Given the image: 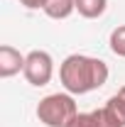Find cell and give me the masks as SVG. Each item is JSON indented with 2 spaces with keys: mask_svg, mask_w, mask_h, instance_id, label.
Returning a JSON list of instances; mask_svg holds the SVG:
<instances>
[{
  "mask_svg": "<svg viewBox=\"0 0 125 127\" xmlns=\"http://www.w3.org/2000/svg\"><path fill=\"white\" fill-rule=\"evenodd\" d=\"M93 127H125V122L110 110L108 105H103L101 110H93Z\"/></svg>",
  "mask_w": 125,
  "mask_h": 127,
  "instance_id": "obj_7",
  "label": "cell"
},
{
  "mask_svg": "<svg viewBox=\"0 0 125 127\" xmlns=\"http://www.w3.org/2000/svg\"><path fill=\"white\" fill-rule=\"evenodd\" d=\"M25 78L30 86H37V88H42V86H47L52 76H54V59H52V54L49 51H42V49H34L27 54V59H25Z\"/></svg>",
  "mask_w": 125,
  "mask_h": 127,
  "instance_id": "obj_3",
  "label": "cell"
},
{
  "mask_svg": "<svg viewBox=\"0 0 125 127\" xmlns=\"http://www.w3.org/2000/svg\"><path fill=\"white\" fill-rule=\"evenodd\" d=\"M78 115L76 100L71 93H52L39 100L37 117L47 127H69V122Z\"/></svg>",
  "mask_w": 125,
  "mask_h": 127,
  "instance_id": "obj_2",
  "label": "cell"
},
{
  "mask_svg": "<svg viewBox=\"0 0 125 127\" xmlns=\"http://www.w3.org/2000/svg\"><path fill=\"white\" fill-rule=\"evenodd\" d=\"M76 10V0H47L44 5V15L52 20H66Z\"/></svg>",
  "mask_w": 125,
  "mask_h": 127,
  "instance_id": "obj_5",
  "label": "cell"
},
{
  "mask_svg": "<svg viewBox=\"0 0 125 127\" xmlns=\"http://www.w3.org/2000/svg\"><path fill=\"white\" fill-rule=\"evenodd\" d=\"M106 5H108V0H76V10L81 17H86V20H96V17H101L106 12Z\"/></svg>",
  "mask_w": 125,
  "mask_h": 127,
  "instance_id": "obj_6",
  "label": "cell"
},
{
  "mask_svg": "<svg viewBox=\"0 0 125 127\" xmlns=\"http://www.w3.org/2000/svg\"><path fill=\"white\" fill-rule=\"evenodd\" d=\"M59 81L66 88V93L71 95H83V93H91V91H98L108 81V64L96 59V56L71 54L59 66Z\"/></svg>",
  "mask_w": 125,
  "mask_h": 127,
  "instance_id": "obj_1",
  "label": "cell"
},
{
  "mask_svg": "<svg viewBox=\"0 0 125 127\" xmlns=\"http://www.w3.org/2000/svg\"><path fill=\"white\" fill-rule=\"evenodd\" d=\"M25 59L27 56H22L15 47L2 44L0 47V76L2 78H12L15 73L25 71Z\"/></svg>",
  "mask_w": 125,
  "mask_h": 127,
  "instance_id": "obj_4",
  "label": "cell"
},
{
  "mask_svg": "<svg viewBox=\"0 0 125 127\" xmlns=\"http://www.w3.org/2000/svg\"><path fill=\"white\" fill-rule=\"evenodd\" d=\"M118 95L123 98V103H125V86H123V88H120V91H118Z\"/></svg>",
  "mask_w": 125,
  "mask_h": 127,
  "instance_id": "obj_11",
  "label": "cell"
},
{
  "mask_svg": "<svg viewBox=\"0 0 125 127\" xmlns=\"http://www.w3.org/2000/svg\"><path fill=\"white\" fill-rule=\"evenodd\" d=\"M27 10H44V5H47V0H20Z\"/></svg>",
  "mask_w": 125,
  "mask_h": 127,
  "instance_id": "obj_10",
  "label": "cell"
},
{
  "mask_svg": "<svg viewBox=\"0 0 125 127\" xmlns=\"http://www.w3.org/2000/svg\"><path fill=\"white\" fill-rule=\"evenodd\" d=\"M69 127H93V115L91 112H78L76 117L69 122Z\"/></svg>",
  "mask_w": 125,
  "mask_h": 127,
  "instance_id": "obj_9",
  "label": "cell"
},
{
  "mask_svg": "<svg viewBox=\"0 0 125 127\" xmlns=\"http://www.w3.org/2000/svg\"><path fill=\"white\" fill-rule=\"evenodd\" d=\"M110 51L115 54V56H123L125 59V25L120 27H115V30L110 32Z\"/></svg>",
  "mask_w": 125,
  "mask_h": 127,
  "instance_id": "obj_8",
  "label": "cell"
}]
</instances>
